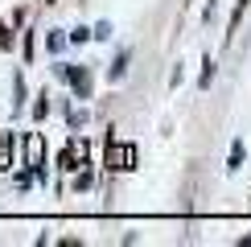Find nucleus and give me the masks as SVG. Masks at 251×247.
<instances>
[{
	"label": "nucleus",
	"instance_id": "nucleus-7",
	"mask_svg": "<svg viewBox=\"0 0 251 247\" xmlns=\"http://www.w3.org/2000/svg\"><path fill=\"white\" fill-rule=\"evenodd\" d=\"M124 66H128V54H120V58H116V66H111V74H107V78H111V82L124 78Z\"/></svg>",
	"mask_w": 251,
	"mask_h": 247
},
{
	"label": "nucleus",
	"instance_id": "nucleus-2",
	"mask_svg": "<svg viewBox=\"0 0 251 247\" xmlns=\"http://www.w3.org/2000/svg\"><path fill=\"white\" fill-rule=\"evenodd\" d=\"M107 169H120V173L136 169V144H116L111 140L107 144Z\"/></svg>",
	"mask_w": 251,
	"mask_h": 247
},
{
	"label": "nucleus",
	"instance_id": "nucleus-6",
	"mask_svg": "<svg viewBox=\"0 0 251 247\" xmlns=\"http://www.w3.org/2000/svg\"><path fill=\"white\" fill-rule=\"evenodd\" d=\"M210 82H214V62H210V58H206V70H202V78H198V87H202V91H206V87H210Z\"/></svg>",
	"mask_w": 251,
	"mask_h": 247
},
{
	"label": "nucleus",
	"instance_id": "nucleus-8",
	"mask_svg": "<svg viewBox=\"0 0 251 247\" xmlns=\"http://www.w3.org/2000/svg\"><path fill=\"white\" fill-rule=\"evenodd\" d=\"M0 49H13V29L0 21Z\"/></svg>",
	"mask_w": 251,
	"mask_h": 247
},
{
	"label": "nucleus",
	"instance_id": "nucleus-9",
	"mask_svg": "<svg viewBox=\"0 0 251 247\" xmlns=\"http://www.w3.org/2000/svg\"><path fill=\"white\" fill-rule=\"evenodd\" d=\"M46 111H50V103H46V95H41V103L33 107V120H46Z\"/></svg>",
	"mask_w": 251,
	"mask_h": 247
},
{
	"label": "nucleus",
	"instance_id": "nucleus-4",
	"mask_svg": "<svg viewBox=\"0 0 251 247\" xmlns=\"http://www.w3.org/2000/svg\"><path fill=\"white\" fill-rule=\"evenodd\" d=\"M66 78L75 82V91H78V99H87V95H91V74H87V70H82V66H78V70L70 66V70H66Z\"/></svg>",
	"mask_w": 251,
	"mask_h": 247
},
{
	"label": "nucleus",
	"instance_id": "nucleus-5",
	"mask_svg": "<svg viewBox=\"0 0 251 247\" xmlns=\"http://www.w3.org/2000/svg\"><path fill=\"white\" fill-rule=\"evenodd\" d=\"M239 165H243V140H235V144H231V165H226V169L235 173Z\"/></svg>",
	"mask_w": 251,
	"mask_h": 247
},
{
	"label": "nucleus",
	"instance_id": "nucleus-10",
	"mask_svg": "<svg viewBox=\"0 0 251 247\" xmlns=\"http://www.w3.org/2000/svg\"><path fill=\"white\" fill-rule=\"evenodd\" d=\"M243 243H251V235H243Z\"/></svg>",
	"mask_w": 251,
	"mask_h": 247
},
{
	"label": "nucleus",
	"instance_id": "nucleus-1",
	"mask_svg": "<svg viewBox=\"0 0 251 247\" xmlns=\"http://www.w3.org/2000/svg\"><path fill=\"white\" fill-rule=\"evenodd\" d=\"M25 169L46 181V144H41L37 132H29V140H25Z\"/></svg>",
	"mask_w": 251,
	"mask_h": 247
},
{
	"label": "nucleus",
	"instance_id": "nucleus-3",
	"mask_svg": "<svg viewBox=\"0 0 251 247\" xmlns=\"http://www.w3.org/2000/svg\"><path fill=\"white\" fill-rule=\"evenodd\" d=\"M82 161H87V144H82V140H70L66 148H62V169L75 173V169H82Z\"/></svg>",
	"mask_w": 251,
	"mask_h": 247
}]
</instances>
